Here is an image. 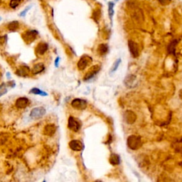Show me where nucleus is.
Returning a JSON list of instances; mask_svg holds the SVG:
<instances>
[{"mask_svg":"<svg viewBox=\"0 0 182 182\" xmlns=\"http://www.w3.org/2000/svg\"><path fill=\"white\" fill-rule=\"evenodd\" d=\"M127 143H128V146L129 147L133 150H136L140 148L142 144L140 137L135 135L130 136L128 138V140H127Z\"/></svg>","mask_w":182,"mask_h":182,"instance_id":"obj_1","label":"nucleus"},{"mask_svg":"<svg viewBox=\"0 0 182 182\" xmlns=\"http://www.w3.org/2000/svg\"><path fill=\"white\" fill-rule=\"evenodd\" d=\"M38 32L34 30H31V31H27L25 33L22 34V38L24 41L27 44H29L36 39Z\"/></svg>","mask_w":182,"mask_h":182,"instance_id":"obj_2","label":"nucleus"},{"mask_svg":"<svg viewBox=\"0 0 182 182\" xmlns=\"http://www.w3.org/2000/svg\"><path fill=\"white\" fill-rule=\"evenodd\" d=\"M93 61L91 56H87V55H84L82 57L80 58V59L79 60L78 63V68L79 70H83L85 68H86L88 65H90Z\"/></svg>","mask_w":182,"mask_h":182,"instance_id":"obj_3","label":"nucleus"},{"mask_svg":"<svg viewBox=\"0 0 182 182\" xmlns=\"http://www.w3.org/2000/svg\"><path fill=\"white\" fill-rule=\"evenodd\" d=\"M68 127L72 131L78 132L80 129L81 125L80 122L76 118L73 117H70L68 119Z\"/></svg>","mask_w":182,"mask_h":182,"instance_id":"obj_4","label":"nucleus"},{"mask_svg":"<svg viewBox=\"0 0 182 182\" xmlns=\"http://www.w3.org/2000/svg\"><path fill=\"white\" fill-rule=\"evenodd\" d=\"M71 105L73 108L76 109H85L87 107V102L83 99L76 98L74 100L71 102Z\"/></svg>","mask_w":182,"mask_h":182,"instance_id":"obj_5","label":"nucleus"},{"mask_svg":"<svg viewBox=\"0 0 182 182\" xmlns=\"http://www.w3.org/2000/svg\"><path fill=\"white\" fill-rule=\"evenodd\" d=\"M46 114V109L42 107H36V108H33L32 110L31 111L30 113V116L33 119H38L41 118V117H43L44 115Z\"/></svg>","mask_w":182,"mask_h":182,"instance_id":"obj_6","label":"nucleus"},{"mask_svg":"<svg viewBox=\"0 0 182 182\" xmlns=\"http://www.w3.org/2000/svg\"><path fill=\"white\" fill-rule=\"evenodd\" d=\"M100 70V66L99 65H95L93 67H91V69H90L87 72V73L86 74L84 77V80H88L90 79L93 78V77L96 75Z\"/></svg>","mask_w":182,"mask_h":182,"instance_id":"obj_7","label":"nucleus"},{"mask_svg":"<svg viewBox=\"0 0 182 182\" xmlns=\"http://www.w3.org/2000/svg\"><path fill=\"white\" fill-rule=\"evenodd\" d=\"M128 46L130 49V54L133 56V58H137L139 55V46L135 42L132 41H129L128 42Z\"/></svg>","mask_w":182,"mask_h":182,"instance_id":"obj_8","label":"nucleus"},{"mask_svg":"<svg viewBox=\"0 0 182 182\" xmlns=\"http://www.w3.org/2000/svg\"><path fill=\"white\" fill-rule=\"evenodd\" d=\"M70 148L73 151L79 152L83 149V144L80 142V140H77V139H74V140L70 141L69 143Z\"/></svg>","mask_w":182,"mask_h":182,"instance_id":"obj_9","label":"nucleus"},{"mask_svg":"<svg viewBox=\"0 0 182 182\" xmlns=\"http://www.w3.org/2000/svg\"><path fill=\"white\" fill-rule=\"evenodd\" d=\"M124 119L127 123L128 124H133L137 119L135 113L131 110H128L125 112Z\"/></svg>","mask_w":182,"mask_h":182,"instance_id":"obj_10","label":"nucleus"},{"mask_svg":"<svg viewBox=\"0 0 182 182\" xmlns=\"http://www.w3.org/2000/svg\"><path fill=\"white\" fill-rule=\"evenodd\" d=\"M29 99L24 98V97H22V98H19L17 100V101H16V107H17V108L23 109L27 107V106L29 105Z\"/></svg>","mask_w":182,"mask_h":182,"instance_id":"obj_11","label":"nucleus"},{"mask_svg":"<svg viewBox=\"0 0 182 182\" xmlns=\"http://www.w3.org/2000/svg\"><path fill=\"white\" fill-rule=\"evenodd\" d=\"M48 49V45L46 43H40L38 44L36 49H35V53L37 56H42L46 53V51Z\"/></svg>","mask_w":182,"mask_h":182,"instance_id":"obj_12","label":"nucleus"},{"mask_svg":"<svg viewBox=\"0 0 182 182\" xmlns=\"http://www.w3.org/2000/svg\"><path fill=\"white\" fill-rule=\"evenodd\" d=\"M56 131V128L54 125L50 124L46 125L44 129V134L47 136H53Z\"/></svg>","mask_w":182,"mask_h":182,"instance_id":"obj_13","label":"nucleus"},{"mask_svg":"<svg viewBox=\"0 0 182 182\" xmlns=\"http://www.w3.org/2000/svg\"><path fill=\"white\" fill-rule=\"evenodd\" d=\"M29 72H30V69L29 67H27L26 66H23L19 67V69L17 70V75H20V76L25 77L29 75Z\"/></svg>","mask_w":182,"mask_h":182,"instance_id":"obj_14","label":"nucleus"},{"mask_svg":"<svg viewBox=\"0 0 182 182\" xmlns=\"http://www.w3.org/2000/svg\"><path fill=\"white\" fill-rule=\"evenodd\" d=\"M109 163L112 164L113 166H116L120 164V158L119 155L116 154H112L109 157Z\"/></svg>","mask_w":182,"mask_h":182,"instance_id":"obj_15","label":"nucleus"},{"mask_svg":"<svg viewBox=\"0 0 182 182\" xmlns=\"http://www.w3.org/2000/svg\"><path fill=\"white\" fill-rule=\"evenodd\" d=\"M44 68H45V67H44L43 63H37V64L33 66L32 69V73L36 75V74L41 73L44 70Z\"/></svg>","mask_w":182,"mask_h":182,"instance_id":"obj_16","label":"nucleus"},{"mask_svg":"<svg viewBox=\"0 0 182 182\" xmlns=\"http://www.w3.org/2000/svg\"><path fill=\"white\" fill-rule=\"evenodd\" d=\"M136 80V78L134 75H129L127 76L125 80V83L128 87H130V86H133L134 85H135V81Z\"/></svg>","mask_w":182,"mask_h":182,"instance_id":"obj_17","label":"nucleus"},{"mask_svg":"<svg viewBox=\"0 0 182 182\" xmlns=\"http://www.w3.org/2000/svg\"><path fill=\"white\" fill-rule=\"evenodd\" d=\"M108 46H107V45H106V44H100V45H99V46L98 48V54L100 55H101V56H103V55L106 54L107 53V51H108Z\"/></svg>","mask_w":182,"mask_h":182,"instance_id":"obj_18","label":"nucleus"},{"mask_svg":"<svg viewBox=\"0 0 182 182\" xmlns=\"http://www.w3.org/2000/svg\"><path fill=\"white\" fill-rule=\"evenodd\" d=\"M19 24L18 22H17V21L10 22L7 26L8 29L9 30V31H17V30L19 29Z\"/></svg>","mask_w":182,"mask_h":182,"instance_id":"obj_19","label":"nucleus"},{"mask_svg":"<svg viewBox=\"0 0 182 182\" xmlns=\"http://www.w3.org/2000/svg\"><path fill=\"white\" fill-rule=\"evenodd\" d=\"M114 3L113 2H109L108 4V14L109 19H110L111 22L112 21V17L114 15Z\"/></svg>","mask_w":182,"mask_h":182,"instance_id":"obj_20","label":"nucleus"},{"mask_svg":"<svg viewBox=\"0 0 182 182\" xmlns=\"http://www.w3.org/2000/svg\"><path fill=\"white\" fill-rule=\"evenodd\" d=\"M120 63H121V59L120 58H118L117 60H116L115 62L114 63V64H113V66H112V68H111L110 70V73H113L114 72H115L117 70L118 67H119Z\"/></svg>","mask_w":182,"mask_h":182,"instance_id":"obj_21","label":"nucleus"},{"mask_svg":"<svg viewBox=\"0 0 182 182\" xmlns=\"http://www.w3.org/2000/svg\"><path fill=\"white\" fill-rule=\"evenodd\" d=\"M30 93H33V94L36 95H42V96H46V95H47L46 93H44V91H41V90L38 89V88H33V89L31 90Z\"/></svg>","mask_w":182,"mask_h":182,"instance_id":"obj_22","label":"nucleus"},{"mask_svg":"<svg viewBox=\"0 0 182 182\" xmlns=\"http://www.w3.org/2000/svg\"><path fill=\"white\" fill-rule=\"evenodd\" d=\"M22 1L23 0H11L9 2V6L11 7L12 8L15 9L21 4V2H22Z\"/></svg>","mask_w":182,"mask_h":182,"instance_id":"obj_23","label":"nucleus"},{"mask_svg":"<svg viewBox=\"0 0 182 182\" xmlns=\"http://www.w3.org/2000/svg\"><path fill=\"white\" fill-rule=\"evenodd\" d=\"M7 88H5L4 84H2L1 86H0V97L4 95L5 93H7Z\"/></svg>","mask_w":182,"mask_h":182,"instance_id":"obj_24","label":"nucleus"},{"mask_svg":"<svg viewBox=\"0 0 182 182\" xmlns=\"http://www.w3.org/2000/svg\"><path fill=\"white\" fill-rule=\"evenodd\" d=\"M30 8H31V6L27 7H26V8L24 10V11L21 12V14H20V17H24V16L26 15V14L27 13V12L29 11V10L30 9Z\"/></svg>","mask_w":182,"mask_h":182,"instance_id":"obj_25","label":"nucleus"},{"mask_svg":"<svg viewBox=\"0 0 182 182\" xmlns=\"http://www.w3.org/2000/svg\"><path fill=\"white\" fill-rule=\"evenodd\" d=\"M171 0H159L160 3H161L162 5H167L171 2Z\"/></svg>","mask_w":182,"mask_h":182,"instance_id":"obj_26","label":"nucleus"},{"mask_svg":"<svg viewBox=\"0 0 182 182\" xmlns=\"http://www.w3.org/2000/svg\"><path fill=\"white\" fill-rule=\"evenodd\" d=\"M6 38H7L6 36H0V46L3 45V44L5 43V41H6Z\"/></svg>","mask_w":182,"mask_h":182,"instance_id":"obj_27","label":"nucleus"},{"mask_svg":"<svg viewBox=\"0 0 182 182\" xmlns=\"http://www.w3.org/2000/svg\"><path fill=\"white\" fill-rule=\"evenodd\" d=\"M58 61H59V58H56V67L58 66Z\"/></svg>","mask_w":182,"mask_h":182,"instance_id":"obj_28","label":"nucleus"},{"mask_svg":"<svg viewBox=\"0 0 182 182\" xmlns=\"http://www.w3.org/2000/svg\"><path fill=\"white\" fill-rule=\"evenodd\" d=\"M179 97L182 99V90H181V91H179Z\"/></svg>","mask_w":182,"mask_h":182,"instance_id":"obj_29","label":"nucleus"},{"mask_svg":"<svg viewBox=\"0 0 182 182\" xmlns=\"http://www.w3.org/2000/svg\"><path fill=\"white\" fill-rule=\"evenodd\" d=\"M1 0H0V4H1Z\"/></svg>","mask_w":182,"mask_h":182,"instance_id":"obj_30","label":"nucleus"},{"mask_svg":"<svg viewBox=\"0 0 182 182\" xmlns=\"http://www.w3.org/2000/svg\"><path fill=\"white\" fill-rule=\"evenodd\" d=\"M0 20H1V18H0Z\"/></svg>","mask_w":182,"mask_h":182,"instance_id":"obj_31","label":"nucleus"}]
</instances>
